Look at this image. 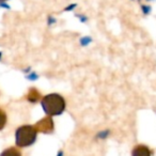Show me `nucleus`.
<instances>
[{
  "mask_svg": "<svg viewBox=\"0 0 156 156\" xmlns=\"http://www.w3.org/2000/svg\"><path fill=\"white\" fill-rule=\"evenodd\" d=\"M0 156H22V153L16 147H11L5 149L2 153L0 154Z\"/></svg>",
  "mask_w": 156,
  "mask_h": 156,
  "instance_id": "6",
  "label": "nucleus"
},
{
  "mask_svg": "<svg viewBox=\"0 0 156 156\" xmlns=\"http://www.w3.org/2000/svg\"><path fill=\"white\" fill-rule=\"evenodd\" d=\"M8 122V118H7V113H5V110L0 108V130L3 129Z\"/></svg>",
  "mask_w": 156,
  "mask_h": 156,
  "instance_id": "7",
  "label": "nucleus"
},
{
  "mask_svg": "<svg viewBox=\"0 0 156 156\" xmlns=\"http://www.w3.org/2000/svg\"><path fill=\"white\" fill-rule=\"evenodd\" d=\"M132 156H152V151L144 144H138L133 149Z\"/></svg>",
  "mask_w": 156,
  "mask_h": 156,
  "instance_id": "4",
  "label": "nucleus"
},
{
  "mask_svg": "<svg viewBox=\"0 0 156 156\" xmlns=\"http://www.w3.org/2000/svg\"><path fill=\"white\" fill-rule=\"evenodd\" d=\"M0 1H7V0H0Z\"/></svg>",
  "mask_w": 156,
  "mask_h": 156,
  "instance_id": "8",
  "label": "nucleus"
},
{
  "mask_svg": "<svg viewBox=\"0 0 156 156\" xmlns=\"http://www.w3.org/2000/svg\"><path fill=\"white\" fill-rule=\"evenodd\" d=\"M26 98H27V101H28V102H30V103H32V104L39 102V101L41 102V100L43 98H42V95H41V93H40V92L35 89V88H31V89H29Z\"/></svg>",
  "mask_w": 156,
  "mask_h": 156,
  "instance_id": "5",
  "label": "nucleus"
},
{
  "mask_svg": "<svg viewBox=\"0 0 156 156\" xmlns=\"http://www.w3.org/2000/svg\"><path fill=\"white\" fill-rule=\"evenodd\" d=\"M34 126L37 128V133H42V134H51L55 129L54 120L50 115H46L45 118L39 120L34 124Z\"/></svg>",
  "mask_w": 156,
  "mask_h": 156,
  "instance_id": "3",
  "label": "nucleus"
},
{
  "mask_svg": "<svg viewBox=\"0 0 156 156\" xmlns=\"http://www.w3.org/2000/svg\"><path fill=\"white\" fill-rule=\"evenodd\" d=\"M37 130L34 125H23L15 132V143L18 147H28L37 140Z\"/></svg>",
  "mask_w": 156,
  "mask_h": 156,
  "instance_id": "2",
  "label": "nucleus"
},
{
  "mask_svg": "<svg viewBox=\"0 0 156 156\" xmlns=\"http://www.w3.org/2000/svg\"><path fill=\"white\" fill-rule=\"evenodd\" d=\"M41 105L46 115L55 117V115L63 113V111L65 110L66 103L63 96H61L60 94L51 93L43 96V98L41 100Z\"/></svg>",
  "mask_w": 156,
  "mask_h": 156,
  "instance_id": "1",
  "label": "nucleus"
}]
</instances>
